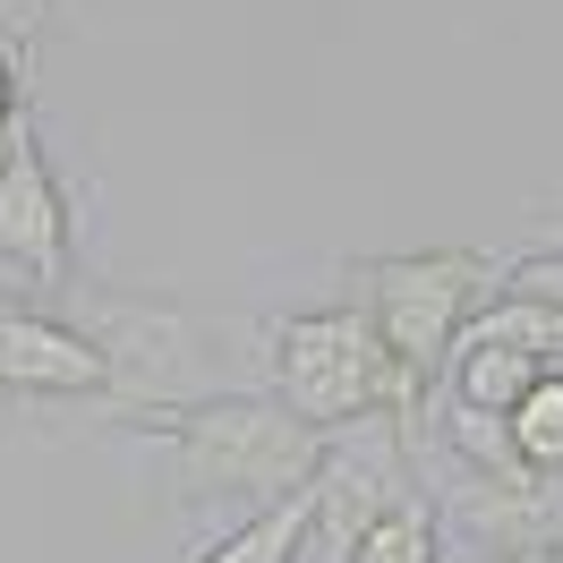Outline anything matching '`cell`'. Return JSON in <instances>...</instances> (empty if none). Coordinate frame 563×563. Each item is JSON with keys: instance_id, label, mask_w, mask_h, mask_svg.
I'll use <instances>...</instances> for the list:
<instances>
[{"instance_id": "obj_1", "label": "cell", "mask_w": 563, "mask_h": 563, "mask_svg": "<svg viewBox=\"0 0 563 563\" xmlns=\"http://www.w3.org/2000/svg\"><path fill=\"white\" fill-rule=\"evenodd\" d=\"M179 444V487L188 495H247V504H282V495L317 487L333 461V427H308L282 401H197V410H154Z\"/></svg>"}, {"instance_id": "obj_7", "label": "cell", "mask_w": 563, "mask_h": 563, "mask_svg": "<svg viewBox=\"0 0 563 563\" xmlns=\"http://www.w3.org/2000/svg\"><path fill=\"white\" fill-rule=\"evenodd\" d=\"M317 521H324V478L299 487V495H282V504H265V512H256L240 538H222L206 563H299V547H308Z\"/></svg>"}, {"instance_id": "obj_12", "label": "cell", "mask_w": 563, "mask_h": 563, "mask_svg": "<svg viewBox=\"0 0 563 563\" xmlns=\"http://www.w3.org/2000/svg\"><path fill=\"white\" fill-rule=\"evenodd\" d=\"M18 111H26V95H18V60L0 52V145H9V120H18Z\"/></svg>"}, {"instance_id": "obj_4", "label": "cell", "mask_w": 563, "mask_h": 563, "mask_svg": "<svg viewBox=\"0 0 563 563\" xmlns=\"http://www.w3.org/2000/svg\"><path fill=\"white\" fill-rule=\"evenodd\" d=\"M0 265L69 290V197L43 172L35 120H9V154H0Z\"/></svg>"}, {"instance_id": "obj_2", "label": "cell", "mask_w": 563, "mask_h": 563, "mask_svg": "<svg viewBox=\"0 0 563 563\" xmlns=\"http://www.w3.org/2000/svg\"><path fill=\"white\" fill-rule=\"evenodd\" d=\"M274 385L282 410H299L308 427H342V419H410L419 410V376L385 351V333L367 324V308H333V317H290L274 333Z\"/></svg>"}, {"instance_id": "obj_9", "label": "cell", "mask_w": 563, "mask_h": 563, "mask_svg": "<svg viewBox=\"0 0 563 563\" xmlns=\"http://www.w3.org/2000/svg\"><path fill=\"white\" fill-rule=\"evenodd\" d=\"M351 563H435V521H427L419 504H385L351 538Z\"/></svg>"}, {"instance_id": "obj_6", "label": "cell", "mask_w": 563, "mask_h": 563, "mask_svg": "<svg viewBox=\"0 0 563 563\" xmlns=\"http://www.w3.org/2000/svg\"><path fill=\"white\" fill-rule=\"evenodd\" d=\"M547 376V358L512 351V342H487V333H461V367H453V401H470V410H512L529 385Z\"/></svg>"}, {"instance_id": "obj_10", "label": "cell", "mask_w": 563, "mask_h": 563, "mask_svg": "<svg viewBox=\"0 0 563 563\" xmlns=\"http://www.w3.org/2000/svg\"><path fill=\"white\" fill-rule=\"evenodd\" d=\"M504 290H512V299H538V308H555V317H563V256H529V265H512Z\"/></svg>"}, {"instance_id": "obj_8", "label": "cell", "mask_w": 563, "mask_h": 563, "mask_svg": "<svg viewBox=\"0 0 563 563\" xmlns=\"http://www.w3.org/2000/svg\"><path fill=\"white\" fill-rule=\"evenodd\" d=\"M504 435H512V453H521V470H538V478H563V367H547L538 385L504 410Z\"/></svg>"}, {"instance_id": "obj_5", "label": "cell", "mask_w": 563, "mask_h": 563, "mask_svg": "<svg viewBox=\"0 0 563 563\" xmlns=\"http://www.w3.org/2000/svg\"><path fill=\"white\" fill-rule=\"evenodd\" d=\"M0 385L9 393H103L111 358H103V342L77 333V324L0 308Z\"/></svg>"}, {"instance_id": "obj_13", "label": "cell", "mask_w": 563, "mask_h": 563, "mask_svg": "<svg viewBox=\"0 0 563 563\" xmlns=\"http://www.w3.org/2000/svg\"><path fill=\"white\" fill-rule=\"evenodd\" d=\"M0 154H9V145H0Z\"/></svg>"}, {"instance_id": "obj_11", "label": "cell", "mask_w": 563, "mask_h": 563, "mask_svg": "<svg viewBox=\"0 0 563 563\" xmlns=\"http://www.w3.org/2000/svg\"><path fill=\"white\" fill-rule=\"evenodd\" d=\"M43 26V0H0V35L18 43V52H26V35H35Z\"/></svg>"}, {"instance_id": "obj_3", "label": "cell", "mask_w": 563, "mask_h": 563, "mask_svg": "<svg viewBox=\"0 0 563 563\" xmlns=\"http://www.w3.org/2000/svg\"><path fill=\"white\" fill-rule=\"evenodd\" d=\"M478 290H487V256H470V247L358 265V308H367V324L385 333V351L401 358L419 385L444 367V351L461 342V317H470Z\"/></svg>"}]
</instances>
